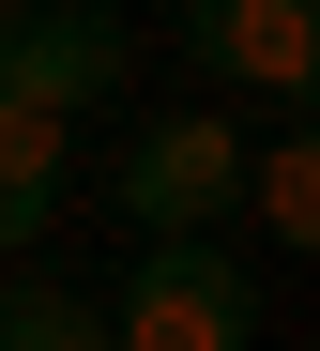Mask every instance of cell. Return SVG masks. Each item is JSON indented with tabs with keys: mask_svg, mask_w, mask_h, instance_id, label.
<instances>
[{
	"mask_svg": "<svg viewBox=\"0 0 320 351\" xmlns=\"http://www.w3.org/2000/svg\"><path fill=\"white\" fill-rule=\"evenodd\" d=\"M107 351H260V275H244L214 229H153V245L122 260Z\"/></svg>",
	"mask_w": 320,
	"mask_h": 351,
	"instance_id": "1",
	"label": "cell"
},
{
	"mask_svg": "<svg viewBox=\"0 0 320 351\" xmlns=\"http://www.w3.org/2000/svg\"><path fill=\"white\" fill-rule=\"evenodd\" d=\"M122 229H229L244 214V138H229V107H168V123L122 138Z\"/></svg>",
	"mask_w": 320,
	"mask_h": 351,
	"instance_id": "2",
	"label": "cell"
},
{
	"mask_svg": "<svg viewBox=\"0 0 320 351\" xmlns=\"http://www.w3.org/2000/svg\"><path fill=\"white\" fill-rule=\"evenodd\" d=\"M122 16L107 0H0V107H46V123H77V107L122 92Z\"/></svg>",
	"mask_w": 320,
	"mask_h": 351,
	"instance_id": "3",
	"label": "cell"
},
{
	"mask_svg": "<svg viewBox=\"0 0 320 351\" xmlns=\"http://www.w3.org/2000/svg\"><path fill=\"white\" fill-rule=\"evenodd\" d=\"M183 62H199L214 92L305 107L320 92V0H183Z\"/></svg>",
	"mask_w": 320,
	"mask_h": 351,
	"instance_id": "4",
	"label": "cell"
},
{
	"mask_svg": "<svg viewBox=\"0 0 320 351\" xmlns=\"http://www.w3.org/2000/svg\"><path fill=\"white\" fill-rule=\"evenodd\" d=\"M77 123H46V107H0V245H46V214H61V153Z\"/></svg>",
	"mask_w": 320,
	"mask_h": 351,
	"instance_id": "5",
	"label": "cell"
},
{
	"mask_svg": "<svg viewBox=\"0 0 320 351\" xmlns=\"http://www.w3.org/2000/svg\"><path fill=\"white\" fill-rule=\"evenodd\" d=\"M244 214H260V245H320V138H260L244 153Z\"/></svg>",
	"mask_w": 320,
	"mask_h": 351,
	"instance_id": "6",
	"label": "cell"
},
{
	"mask_svg": "<svg viewBox=\"0 0 320 351\" xmlns=\"http://www.w3.org/2000/svg\"><path fill=\"white\" fill-rule=\"evenodd\" d=\"M0 351H107V306H77V290L16 275V290H0Z\"/></svg>",
	"mask_w": 320,
	"mask_h": 351,
	"instance_id": "7",
	"label": "cell"
}]
</instances>
